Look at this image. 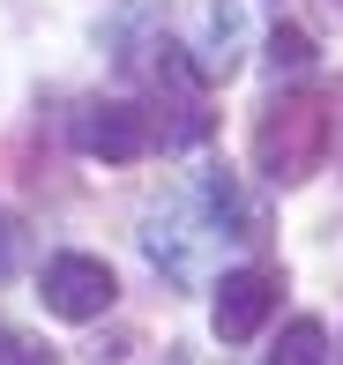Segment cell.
<instances>
[{
  "label": "cell",
  "instance_id": "1",
  "mask_svg": "<svg viewBox=\"0 0 343 365\" xmlns=\"http://www.w3.org/2000/svg\"><path fill=\"white\" fill-rule=\"evenodd\" d=\"M336 142V90H276L254 120V172L269 187H306Z\"/></svg>",
  "mask_w": 343,
  "mask_h": 365
},
{
  "label": "cell",
  "instance_id": "2",
  "mask_svg": "<svg viewBox=\"0 0 343 365\" xmlns=\"http://www.w3.org/2000/svg\"><path fill=\"white\" fill-rule=\"evenodd\" d=\"M75 149L83 157H105V164H135L157 149V120L135 105V97H90L75 112Z\"/></svg>",
  "mask_w": 343,
  "mask_h": 365
},
{
  "label": "cell",
  "instance_id": "3",
  "mask_svg": "<svg viewBox=\"0 0 343 365\" xmlns=\"http://www.w3.org/2000/svg\"><path fill=\"white\" fill-rule=\"evenodd\" d=\"M38 298H45L53 321H105L112 298H120V276L97 254H53L45 276H38Z\"/></svg>",
  "mask_w": 343,
  "mask_h": 365
},
{
  "label": "cell",
  "instance_id": "4",
  "mask_svg": "<svg viewBox=\"0 0 343 365\" xmlns=\"http://www.w3.org/2000/svg\"><path fill=\"white\" fill-rule=\"evenodd\" d=\"M276 298H284V276L276 269H232L209 298V328H217L224 343H254L261 328H269Z\"/></svg>",
  "mask_w": 343,
  "mask_h": 365
},
{
  "label": "cell",
  "instance_id": "5",
  "mask_svg": "<svg viewBox=\"0 0 343 365\" xmlns=\"http://www.w3.org/2000/svg\"><path fill=\"white\" fill-rule=\"evenodd\" d=\"M239 38H247V23H239V8H209V23H202V60H194V68H202V82H217V75H232L239 68Z\"/></svg>",
  "mask_w": 343,
  "mask_h": 365
},
{
  "label": "cell",
  "instance_id": "6",
  "mask_svg": "<svg viewBox=\"0 0 343 365\" xmlns=\"http://www.w3.org/2000/svg\"><path fill=\"white\" fill-rule=\"evenodd\" d=\"M202 202H209V217H217V224H232L224 239H261V217L247 209V194H239V179H232V172H209Z\"/></svg>",
  "mask_w": 343,
  "mask_h": 365
},
{
  "label": "cell",
  "instance_id": "7",
  "mask_svg": "<svg viewBox=\"0 0 343 365\" xmlns=\"http://www.w3.org/2000/svg\"><path fill=\"white\" fill-rule=\"evenodd\" d=\"M269 365H329V328H321L314 313H299V321H284V336H276Z\"/></svg>",
  "mask_w": 343,
  "mask_h": 365
},
{
  "label": "cell",
  "instance_id": "8",
  "mask_svg": "<svg viewBox=\"0 0 343 365\" xmlns=\"http://www.w3.org/2000/svg\"><path fill=\"white\" fill-rule=\"evenodd\" d=\"M269 68H276V75H284V68H291V75L314 68V38H306L299 23H276V30H269Z\"/></svg>",
  "mask_w": 343,
  "mask_h": 365
},
{
  "label": "cell",
  "instance_id": "9",
  "mask_svg": "<svg viewBox=\"0 0 343 365\" xmlns=\"http://www.w3.org/2000/svg\"><path fill=\"white\" fill-rule=\"evenodd\" d=\"M0 365H53V351H45L38 336H23V328L0 321Z\"/></svg>",
  "mask_w": 343,
  "mask_h": 365
},
{
  "label": "cell",
  "instance_id": "10",
  "mask_svg": "<svg viewBox=\"0 0 343 365\" xmlns=\"http://www.w3.org/2000/svg\"><path fill=\"white\" fill-rule=\"evenodd\" d=\"M8 269H15V217L0 209V276H8Z\"/></svg>",
  "mask_w": 343,
  "mask_h": 365
}]
</instances>
